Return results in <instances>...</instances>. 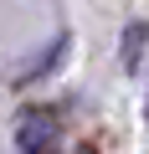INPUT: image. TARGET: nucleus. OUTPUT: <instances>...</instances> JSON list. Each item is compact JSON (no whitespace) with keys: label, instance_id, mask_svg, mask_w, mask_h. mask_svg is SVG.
Here are the masks:
<instances>
[{"label":"nucleus","instance_id":"nucleus-1","mask_svg":"<svg viewBox=\"0 0 149 154\" xmlns=\"http://www.w3.org/2000/svg\"><path fill=\"white\" fill-rule=\"evenodd\" d=\"M16 149L21 154H62V113L57 108H26L16 118Z\"/></svg>","mask_w":149,"mask_h":154},{"label":"nucleus","instance_id":"nucleus-2","mask_svg":"<svg viewBox=\"0 0 149 154\" xmlns=\"http://www.w3.org/2000/svg\"><path fill=\"white\" fill-rule=\"evenodd\" d=\"M144 46H149V26H144V21H134V26L123 31V67H129V72L139 67V57H144Z\"/></svg>","mask_w":149,"mask_h":154},{"label":"nucleus","instance_id":"nucleus-3","mask_svg":"<svg viewBox=\"0 0 149 154\" xmlns=\"http://www.w3.org/2000/svg\"><path fill=\"white\" fill-rule=\"evenodd\" d=\"M144 118H149V98H144Z\"/></svg>","mask_w":149,"mask_h":154}]
</instances>
